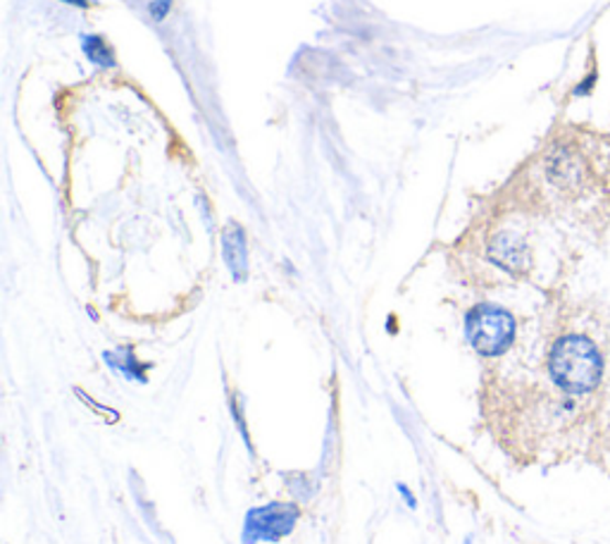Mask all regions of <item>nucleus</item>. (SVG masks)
<instances>
[{
	"label": "nucleus",
	"instance_id": "nucleus-1",
	"mask_svg": "<svg viewBox=\"0 0 610 544\" xmlns=\"http://www.w3.org/2000/svg\"><path fill=\"white\" fill-rule=\"evenodd\" d=\"M551 378L568 394H589L603 378V358L597 344L582 335L560 337L548 356Z\"/></svg>",
	"mask_w": 610,
	"mask_h": 544
},
{
	"label": "nucleus",
	"instance_id": "nucleus-2",
	"mask_svg": "<svg viewBox=\"0 0 610 544\" xmlns=\"http://www.w3.org/2000/svg\"><path fill=\"white\" fill-rule=\"evenodd\" d=\"M465 333L472 349L482 356H501L515 339V318L501 306L482 304L470 311Z\"/></svg>",
	"mask_w": 610,
	"mask_h": 544
},
{
	"label": "nucleus",
	"instance_id": "nucleus-3",
	"mask_svg": "<svg viewBox=\"0 0 610 544\" xmlns=\"http://www.w3.org/2000/svg\"><path fill=\"white\" fill-rule=\"evenodd\" d=\"M491 261H497L501 268L511 272H522L527 268V249L513 235H499L491 243Z\"/></svg>",
	"mask_w": 610,
	"mask_h": 544
},
{
	"label": "nucleus",
	"instance_id": "nucleus-4",
	"mask_svg": "<svg viewBox=\"0 0 610 544\" xmlns=\"http://www.w3.org/2000/svg\"><path fill=\"white\" fill-rule=\"evenodd\" d=\"M81 46H84V53L89 55V61L96 63L98 67H115V55L108 48V43L104 39H100V36L86 34L81 39Z\"/></svg>",
	"mask_w": 610,
	"mask_h": 544
},
{
	"label": "nucleus",
	"instance_id": "nucleus-5",
	"mask_svg": "<svg viewBox=\"0 0 610 544\" xmlns=\"http://www.w3.org/2000/svg\"><path fill=\"white\" fill-rule=\"evenodd\" d=\"M170 6H172V0H157V3L151 6L153 18H155V20H163L165 14H167V10H170Z\"/></svg>",
	"mask_w": 610,
	"mask_h": 544
},
{
	"label": "nucleus",
	"instance_id": "nucleus-6",
	"mask_svg": "<svg viewBox=\"0 0 610 544\" xmlns=\"http://www.w3.org/2000/svg\"><path fill=\"white\" fill-rule=\"evenodd\" d=\"M69 6H79V8H89V0H65Z\"/></svg>",
	"mask_w": 610,
	"mask_h": 544
}]
</instances>
